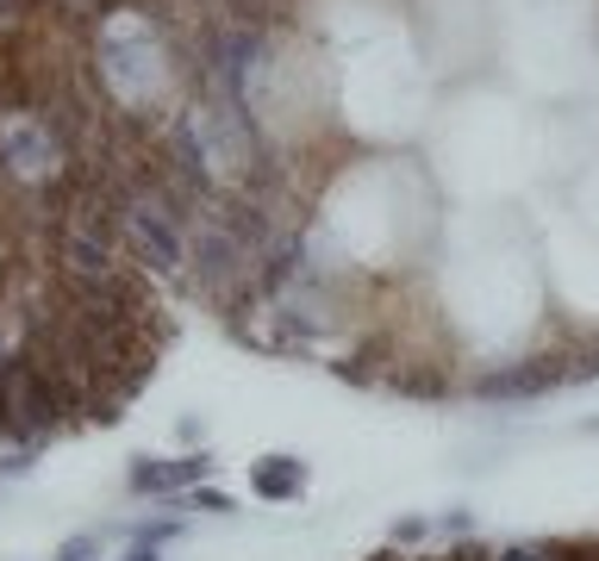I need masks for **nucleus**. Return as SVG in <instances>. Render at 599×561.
Returning <instances> with one entry per match:
<instances>
[{
	"label": "nucleus",
	"instance_id": "1",
	"mask_svg": "<svg viewBox=\"0 0 599 561\" xmlns=\"http://www.w3.org/2000/svg\"><path fill=\"white\" fill-rule=\"evenodd\" d=\"M119 250H125V262H137V269L151 274V281H169V288L188 281V232L169 213H156V206H132Z\"/></svg>",
	"mask_w": 599,
	"mask_h": 561
},
{
	"label": "nucleus",
	"instance_id": "9",
	"mask_svg": "<svg viewBox=\"0 0 599 561\" xmlns=\"http://www.w3.org/2000/svg\"><path fill=\"white\" fill-rule=\"evenodd\" d=\"M125 561H163V549H156V542H132V549H125Z\"/></svg>",
	"mask_w": 599,
	"mask_h": 561
},
{
	"label": "nucleus",
	"instance_id": "7",
	"mask_svg": "<svg viewBox=\"0 0 599 561\" xmlns=\"http://www.w3.org/2000/svg\"><path fill=\"white\" fill-rule=\"evenodd\" d=\"M32 456H38V449H7V456H0V474H7V481L32 474Z\"/></svg>",
	"mask_w": 599,
	"mask_h": 561
},
{
	"label": "nucleus",
	"instance_id": "3",
	"mask_svg": "<svg viewBox=\"0 0 599 561\" xmlns=\"http://www.w3.org/2000/svg\"><path fill=\"white\" fill-rule=\"evenodd\" d=\"M125 493H132V500H175V468L151 462V456H132V468H125Z\"/></svg>",
	"mask_w": 599,
	"mask_h": 561
},
{
	"label": "nucleus",
	"instance_id": "4",
	"mask_svg": "<svg viewBox=\"0 0 599 561\" xmlns=\"http://www.w3.org/2000/svg\"><path fill=\"white\" fill-rule=\"evenodd\" d=\"M181 505H188V512H213V518H232V493H225V486H193V493H181Z\"/></svg>",
	"mask_w": 599,
	"mask_h": 561
},
{
	"label": "nucleus",
	"instance_id": "6",
	"mask_svg": "<svg viewBox=\"0 0 599 561\" xmlns=\"http://www.w3.org/2000/svg\"><path fill=\"white\" fill-rule=\"evenodd\" d=\"M51 561H100V530H76V537H63V549Z\"/></svg>",
	"mask_w": 599,
	"mask_h": 561
},
{
	"label": "nucleus",
	"instance_id": "8",
	"mask_svg": "<svg viewBox=\"0 0 599 561\" xmlns=\"http://www.w3.org/2000/svg\"><path fill=\"white\" fill-rule=\"evenodd\" d=\"M425 530H431L425 518H400V524H393V549H400V542H419Z\"/></svg>",
	"mask_w": 599,
	"mask_h": 561
},
{
	"label": "nucleus",
	"instance_id": "2",
	"mask_svg": "<svg viewBox=\"0 0 599 561\" xmlns=\"http://www.w3.org/2000/svg\"><path fill=\"white\" fill-rule=\"evenodd\" d=\"M251 493L269 505H288L307 493V462L300 456H263V462H251Z\"/></svg>",
	"mask_w": 599,
	"mask_h": 561
},
{
	"label": "nucleus",
	"instance_id": "5",
	"mask_svg": "<svg viewBox=\"0 0 599 561\" xmlns=\"http://www.w3.org/2000/svg\"><path fill=\"white\" fill-rule=\"evenodd\" d=\"M169 537H181V512H163V518H144V524H132V542H156V549H163Z\"/></svg>",
	"mask_w": 599,
	"mask_h": 561
}]
</instances>
